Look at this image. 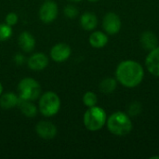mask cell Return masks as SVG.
I'll use <instances>...</instances> for the list:
<instances>
[{
  "mask_svg": "<svg viewBox=\"0 0 159 159\" xmlns=\"http://www.w3.org/2000/svg\"><path fill=\"white\" fill-rule=\"evenodd\" d=\"M12 35V28L8 24L0 23V41H6Z\"/></svg>",
  "mask_w": 159,
  "mask_h": 159,
  "instance_id": "ffe728a7",
  "label": "cell"
},
{
  "mask_svg": "<svg viewBox=\"0 0 159 159\" xmlns=\"http://www.w3.org/2000/svg\"><path fill=\"white\" fill-rule=\"evenodd\" d=\"M18 20H19L18 15H17L16 13H14V12H10V13H8V14L6 16L5 22H6L7 24H8L9 26L12 27V26H14V25L17 24Z\"/></svg>",
  "mask_w": 159,
  "mask_h": 159,
  "instance_id": "603a6c76",
  "label": "cell"
},
{
  "mask_svg": "<svg viewBox=\"0 0 159 159\" xmlns=\"http://www.w3.org/2000/svg\"><path fill=\"white\" fill-rule=\"evenodd\" d=\"M14 61L17 65H22L25 62V57L20 53H17L14 56Z\"/></svg>",
  "mask_w": 159,
  "mask_h": 159,
  "instance_id": "cb8c5ba5",
  "label": "cell"
},
{
  "mask_svg": "<svg viewBox=\"0 0 159 159\" xmlns=\"http://www.w3.org/2000/svg\"><path fill=\"white\" fill-rule=\"evenodd\" d=\"M80 24L86 31H92L97 27L98 19L97 16L92 12H85L80 17Z\"/></svg>",
  "mask_w": 159,
  "mask_h": 159,
  "instance_id": "e0dca14e",
  "label": "cell"
},
{
  "mask_svg": "<svg viewBox=\"0 0 159 159\" xmlns=\"http://www.w3.org/2000/svg\"><path fill=\"white\" fill-rule=\"evenodd\" d=\"M18 43L20 48L24 51V52H31L32 50H34V47H35V39L33 36L32 34H30L29 32H22L20 33V34L19 35L18 38Z\"/></svg>",
  "mask_w": 159,
  "mask_h": 159,
  "instance_id": "4fadbf2b",
  "label": "cell"
},
{
  "mask_svg": "<svg viewBox=\"0 0 159 159\" xmlns=\"http://www.w3.org/2000/svg\"><path fill=\"white\" fill-rule=\"evenodd\" d=\"M58 16V6L55 2L48 0L39 8V18L45 23L52 22Z\"/></svg>",
  "mask_w": 159,
  "mask_h": 159,
  "instance_id": "52a82bcc",
  "label": "cell"
},
{
  "mask_svg": "<svg viewBox=\"0 0 159 159\" xmlns=\"http://www.w3.org/2000/svg\"><path fill=\"white\" fill-rule=\"evenodd\" d=\"M48 64V58L42 52L33 54L27 61L28 67L33 71H42Z\"/></svg>",
  "mask_w": 159,
  "mask_h": 159,
  "instance_id": "8fae6325",
  "label": "cell"
},
{
  "mask_svg": "<svg viewBox=\"0 0 159 159\" xmlns=\"http://www.w3.org/2000/svg\"><path fill=\"white\" fill-rule=\"evenodd\" d=\"M150 158L151 159H159V156H154V157H150Z\"/></svg>",
  "mask_w": 159,
  "mask_h": 159,
  "instance_id": "484cf974",
  "label": "cell"
},
{
  "mask_svg": "<svg viewBox=\"0 0 159 159\" xmlns=\"http://www.w3.org/2000/svg\"><path fill=\"white\" fill-rule=\"evenodd\" d=\"M106 112L100 106H92L88 108L83 116V122L86 129L89 131H98L106 125Z\"/></svg>",
  "mask_w": 159,
  "mask_h": 159,
  "instance_id": "3957f363",
  "label": "cell"
},
{
  "mask_svg": "<svg viewBox=\"0 0 159 159\" xmlns=\"http://www.w3.org/2000/svg\"><path fill=\"white\" fill-rule=\"evenodd\" d=\"M145 66L151 75L159 77V46L149 51L145 59Z\"/></svg>",
  "mask_w": 159,
  "mask_h": 159,
  "instance_id": "30bf717a",
  "label": "cell"
},
{
  "mask_svg": "<svg viewBox=\"0 0 159 159\" xmlns=\"http://www.w3.org/2000/svg\"><path fill=\"white\" fill-rule=\"evenodd\" d=\"M20 97L13 92H7L1 94L0 96V107L5 110L12 109L15 106H18Z\"/></svg>",
  "mask_w": 159,
  "mask_h": 159,
  "instance_id": "9a60e30c",
  "label": "cell"
},
{
  "mask_svg": "<svg viewBox=\"0 0 159 159\" xmlns=\"http://www.w3.org/2000/svg\"><path fill=\"white\" fill-rule=\"evenodd\" d=\"M35 131L37 135L44 140L54 139L57 135L56 126L49 121H40L35 126Z\"/></svg>",
  "mask_w": 159,
  "mask_h": 159,
  "instance_id": "9c48e42d",
  "label": "cell"
},
{
  "mask_svg": "<svg viewBox=\"0 0 159 159\" xmlns=\"http://www.w3.org/2000/svg\"><path fill=\"white\" fill-rule=\"evenodd\" d=\"M140 42L142 47L148 51H151L158 46V38L155 34V33L151 31L143 32L141 35Z\"/></svg>",
  "mask_w": 159,
  "mask_h": 159,
  "instance_id": "7c38bea8",
  "label": "cell"
},
{
  "mask_svg": "<svg viewBox=\"0 0 159 159\" xmlns=\"http://www.w3.org/2000/svg\"><path fill=\"white\" fill-rule=\"evenodd\" d=\"M83 103L88 107H92V106H95L98 102V97L97 95L92 92V91H87L84 95H83Z\"/></svg>",
  "mask_w": 159,
  "mask_h": 159,
  "instance_id": "d6986e66",
  "label": "cell"
},
{
  "mask_svg": "<svg viewBox=\"0 0 159 159\" xmlns=\"http://www.w3.org/2000/svg\"><path fill=\"white\" fill-rule=\"evenodd\" d=\"M117 87V80L113 77L104 78L99 85V89L103 94H112Z\"/></svg>",
  "mask_w": 159,
  "mask_h": 159,
  "instance_id": "ac0fdd59",
  "label": "cell"
},
{
  "mask_svg": "<svg viewBox=\"0 0 159 159\" xmlns=\"http://www.w3.org/2000/svg\"><path fill=\"white\" fill-rule=\"evenodd\" d=\"M122 27L120 17L115 12H108L104 15L102 20V28L109 35H115L119 33Z\"/></svg>",
  "mask_w": 159,
  "mask_h": 159,
  "instance_id": "8992f818",
  "label": "cell"
},
{
  "mask_svg": "<svg viewBox=\"0 0 159 159\" xmlns=\"http://www.w3.org/2000/svg\"><path fill=\"white\" fill-rule=\"evenodd\" d=\"M18 107L20 108L22 115L26 117L33 118L37 115V107L32 102V101L22 100L20 98Z\"/></svg>",
  "mask_w": 159,
  "mask_h": 159,
  "instance_id": "2e32d148",
  "label": "cell"
},
{
  "mask_svg": "<svg viewBox=\"0 0 159 159\" xmlns=\"http://www.w3.org/2000/svg\"><path fill=\"white\" fill-rule=\"evenodd\" d=\"M18 91L20 99L34 102L40 96L41 87L35 79L25 77L20 81L18 85Z\"/></svg>",
  "mask_w": 159,
  "mask_h": 159,
  "instance_id": "5b68a950",
  "label": "cell"
},
{
  "mask_svg": "<svg viewBox=\"0 0 159 159\" xmlns=\"http://www.w3.org/2000/svg\"><path fill=\"white\" fill-rule=\"evenodd\" d=\"M70 1H72V2H79L81 0H70Z\"/></svg>",
  "mask_w": 159,
  "mask_h": 159,
  "instance_id": "4316f807",
  "label": "cell"
},
{
  "mask_svg": "<svg viewBox=\"0 0 159 159\" xmlns=\"http://www.w3.org/2000/svg\"><path fill=\"white\" fill-rule=\"evenodd\" d=\"M106 126L112 134L119 137H123L130 133L133 127L130 116L128 114L120 111L110 115V116L107 118Z\"/></svg>",
  "mask_w": 159,
  "mask_h": 159,
  "instance_id": "7a4b0ae2",
  "label": "cell"
},
{
  "mask_svg": "<svg viewBox=\"0 0 159 159\" xmlns=\"http://www.w3.org/2000/svg\"><path fill=\"white\" fill-rule=\"evenodd\" d=\"M72 50L69 45L65 43H59L50 49V57L56 62L65 61L71 56Z\"/></svg>",
  "mask_w": 159,
  "mask_h": 159,
  "instance_id": "ba28073f",
  "label": "cell"
},
{
  "mask_svg": "<svg viewBox=\"0 0 159 159\" xmlns=\"http://www.w3.org/2000/svg\"><path fill=\"white\" fill-rule=\"evenodd\" d=\"M108 40L109 39H108L107 34L101 32V31H95V32L91 33V34L89 35V38L90 46L95 48H104L107 45Z\"/></svg>",
  "mask_w": 159,
  "mask_h": 159,
  "instance_id": "5bb4252c",
  "label": "cell"
},
{
  "mask_svg": "<svg viewBox=\"0 0 159 159\" xmlns=\"http://www.w3.org/2000/svg\"><path fill=\"white\" fill-rule=\"evenodd\" d=\"M144 70L142 64L134 60L121 61L116 70V79L123 87L133 89L138 87L143 80Z\"/></svg>",
  "mask_w": 159,
  "mask_h": 159,
  "instance_id": "6da1fadb",
  "label": "cell"
},
{
  "mask_svg": "<svg viewBox=\"0 0 159 159\" xmlns=\"http://www.w3.org/2000/svg\"><path fill=\"white\" fill-rule=\"evenodd\" d=\"M89 2H97V1H99V0H89Z\"/></svg>",
  "mask_w": 159,
  "mask_h": 159,
  "instance_id": "83f0119b",
  "label": "cell"
},
{
  "mask_svg": "<svg viewBox=\"0 0 159 159\" xmlns=\"http://www.w3.org/2000/svg\"><path fill=\"white\" fill-rule=\"evenodd\" d=\"M2 93H3V87H2V84L0 83V96H1Z\"/></svg>",
  "mask_w": 159,
  "mask_h": 159,
  "instance_id": "d4e9b609",
  "label": "cell"
},
{
  "mask_svg": "<svg viewBox=\"0 0 159 159\" xmlns=\"http://www.w3.org/2000/svg\"><path fill=\"white\" fill-rule=\"evenodd\" d=\"M38 108L40 113L47 117L53 116L58 114L61 108V99L53 91L45 92L39 99Z\"/></svg>",
  "mask_w": 159,
  "mask_h": 159,
  "instance_id": "277c9868",
  "label": "cell"
},
{
  "mask_svg": "<svg viewBox=\"0 0 159 159\" xmlns=\"http://www.w3.org/2000/svg\"><path fill=\"white\" fill-rule=\"evenodd\" d=\"M63 14L68 19H75L78 15V9L73 5H68L63 9Z\"/></svg>",
  "mask_w": 159,
  "mask_h": 159,
  "instance_id": "7402d4cb",
  "label": "cell"
},
{
  "mask_svg": "<svg viewBox=\"0 0 159 159\" xmlns=\"http://www.w3.org/2000/svg\"><path fill=\"white\" fill-rule=\"evenodd\" d=\"M142 112V104L138 102H134L130 103V105L128 108V115L131 116H137Z\"/></svg>",
  "mask_w": 159,
  "mask_h": 159,
  "instance_id": "44dd1931",
  "label": "cell"
}]
</instances>
